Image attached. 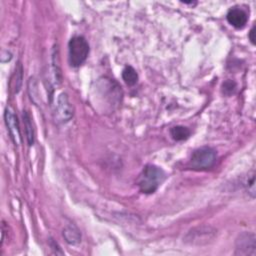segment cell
Returning a JSON list of instances; mask_svg holds the SVG:
<instances>
[{
  "instance_id": "obj_1",
  "label": "cell",
  "mask_w": 256,
  "mask_h": 256,
  "mask_svg": "<svg viewBox=\"0 0 256 256\" xmlns=\"http://www.w3.org/2000/svg\"><path fill=\"white\" fill-rule=\"evenodd\" d=\"M165 176L162 168L153 164H147L139 174L137 185L142 193L152 194L164 181Z\"/></svg>"
},
{
  "instance_id": "obj_2",
  "label": "cell",
  "mask_w": 256,
  "mask_h": 256,
  "mask_svg": "<svg viewBox=\"0 0 256 256\" xmlns=\"http://www.w3.org/2000/svg\"><path fill=\"white\" fill-rule=\"evenodd\" d=\"M216 151L208 146L200 147L191 155L189 166L194 170H207L214 166L216 162Z\"/></svg>"
},
{
  "instance_id": "obj_3",
  "label": "cell",
  "mask_w": 256,
  "mask_h": 256,
  "mask_svg": "<svg viewBox=\"0 0 256 256\" xmlns=\"http://www.w3.org/2000/svg\"><path fill=\"white\" fill-rule=\"evenodd\" d=\"M69 62L71 66L78 67L85 62L89 54V45L82 36H75L68 43Z\"/></svg>"
},
{
  "instance_id": "obj_4",
  "label": "cell",
  "mask_w": 256,
  "mask_h": 256,
  "mask_svg": "<svg viewBox=\"0 0 256 256\" xmlns=\"http://www.w3.org/2000/svg\"><path fill=\"white\" fill-rule=\"evenodd\" d=\"M217 231L211 226H198L192 228L184 237V242L190 245H205L216 236Z\"/></svg>"
},
{
  "instance_id": "obj_5",
  "label": "cell",
  "mask_w": 256,
  "mask_h": 256,
  "mask_svg": "<svg viewBox=\"0 0 256 256\" xmlns=\"http://www.w3.org/2000/svg\"><path fill=\"white\" fill-rule=\"evenodd\" d=\"M235 255H256V237L254 233L243 232L238 235L235 242Z\"/></svg>"
},
{
  "instance_id": "obj_6",
  "label": "cell",
  "mask_w": 256,
  "mask_h": 256,
  "mask_svg": "<svg viewBox=\"0 0 256 256\" xmlns=\"http://www.w3.org/2000/svg\"><path fill=\"white\" fill-rule=\"evenodd\" d=\"M55 114L56 119L59 122H68L74 114L73 105L70 103L69 98L66 93H61L57 97L55 104Z\"/></svg>"
},
{
  "instance_id": "obj_7",
  "label": "cell",
  "mask_w": 256,
  "mask_h": 256,
  "mask_svg": "<svg viewBox=\"0 0 256 256\" xmlns=\"http://www.w3.org/2000/svg\"><path fill=\"white\" fill-rule=\"evenodd\" d=\"M4 121L9 133V136L12 140V142L19 146L22 142L21 132H20V126L17 119V116L14 114L13 110L10 107H7L4 112Z\"/></svg>"
},
{
  "instance_id": "obj_8",
  "label": "cell",
  "mask_w": 256,
  "mask_h": 256,
  "mask_svg": "<svg viewBox=\"0 0 256 256\" xmlns=\"http://www.w3.org/2000/svg\"><path fill=\"white\" fill-rule=\"evenodd\" d=\"M227 21L229 22V24H231L233 27L237 28V29H241L243 28L248 20V16L247 13L237 7H233L231 8L226 15Z\"/></svg>"
},
{
  "instance_id": "obj_9",
  "label": "cell",
  "mask_w": 256,
  "mask_h": 256,
  "mask_svg": "<svg viewBox=\"0 0 256 256\" xmlns=\"http://www.w3.org/2000/svg\"><path fill=\"white\" fill-rule=\"evenodd\" d=\"M63 237L70 245H78L81 242V233L74 225H68L64 228Z\"/></svg>"
},
{
  "instance_id": "obj_10",
  "label": "cell",
  "mask_w": 256,
  "mask_h": 256,
  "mask_svg": "<svg viewBox=\"0 0 256 256\" xmlns=\"http://www.w3.org/2000/svg\"><path fill=\"white\" fill-rule=\"evenodd\" d=\"M23 120H24L27 143L29 146H31L34 143V129L31 121V116L27 111H23Z\"/></svg>"
},
{
  "instance_id": "obj_11",
  "label": "cell",
  "mask_w": 256,
  "mask_h": 256,
  "mask_svg": "<svg viewBox=\"0 0 256 256\" xmlns=\"http://www.w3.org/2000/svg\"><path fill=\"white\" fill-rule=\"evenodd\" d=\"M190 134V130L184 126H174L170 129V135L176 141L186 140L189 138Z\"/></svg>"
},
{
  "instance_id": "obj_12",
  "label": "cell",
  "mask_w": 256,
  "mask_h": 256,
  "mask_svg": "<svg viewBox=\"0 0 256 256\" xmlns=\"http://www.w3.org/2000/svg\"><path fill=\"white\" fill-rule=\"evenodd\" d=\"M122 79L127 85L133 86L138 81V74L132 66H126L122 71Z\"/></svg>"
},
{
  "instance_id": "obj_13",
  "label": "cell",
  "mask_w": 256,
  "mask_h": 256,
  "mask_svg": "<svg viewBox=\"0 0 256 256\" xmlns=\"http://www.w3.org/2000/svg\"><path fill=\"white\" fill-rule=\"evenodd\" d=\"M244 186L246 188L247 193L254 198L255 197V174L252 171L251 173L248 174V176L246 177L245 181H244Z\"/></svg>"
},
{
  "instance_id": "obj_14",
  "label": "cell",
  "mask_w": 256,
  "mask_h": 256,
  "mask_svg": "<svg viewBox=\"0 0 256 256\" xmlns=\"http://www.w3.org/2000/svg\"><path fill=\"white\" fill-rule=\"evenodd\" d=\"M236 90V83L232 80H226L225 82H223L222 84V92L223 94L230 96L231 94H233Z\"/></svg>"
},
{
  "instance_id": "obj_15",
  "label": "cell",
  "mask_w": 256,
  "mask_h": 256,
  "mask_svg": "<svg viewBox=\"0 0 256 256\" xmlns=\"http://www.w3.org/2000/svg\"><path fill=\"white\" fill-rule=\"evenodd\" d=\"M22 72H23V69H22V65L21 63L19 62L17 67H16V70H15V75H16V80H15V92H19L20 88H21V84H22Z\"/></svg>"
},
{
  "instance_id": "obj_16",
  "label": "cell",
  "mask_w": 256,
  "mask_h": 256,
  "mask_svg": "<svg viewBox=\"0 0 256 256\" xmlns=\"http://www.w3.org/2000/svg\"><path fill=\"white\" fill-rule=\"evenodd\" d=\"M248 37H249V40L251 41V43L254 45L255 44V26H253L252 28H251V30H250V32H249V34H248Z\"/></svg>"
}]
</instances>
